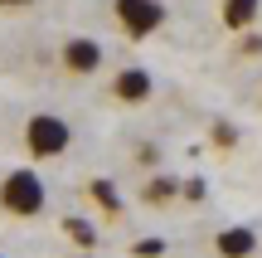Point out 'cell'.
<instances>
[{
    "label": "cell",
    "instance_id": "9c48e42d",
    "mask_svg": "<svg viewBox=\"0 0 262 258\" xmlns=\"http://www.w3.org/2000/svg\"><path fill=\"white\" fill-rule=\"evenodd\" d=\"M93 200L102 205L107 214H122V195H117V185H112V181H93Z\"/></svg>",
    "mask_w": 262,
    "mask_h": 258
},
{
    "label": "cell",
    "instance_id": "52a82bcc",
    "mask_svg": "<svg viewBox=\"0 0 262 258\" xmlns=\"http://www.w3.org/2000/svg\"><path fill=\"white\" fill-rule=\"evenodd\" d=\"M257 10H262V0H224V25L228 29H248L257 19Z\"/></svg>",
    "mask_w": 262,
    "mask_h": 258
},
{
    "label": "cell",
    "instance_id": "8992f818",
    "mask_svg": "<svg viewBox=\"0 0 262 258\" xmlns=\"http://www.w3.org/2000/svg\"><path fill=\"white\" fill-rule=\"evenodd\" d=\"M253 253H257V234L248 224H233L219 234V258H253Z\"/></svg>",
    "mask_w": 262,
    "mask_h": 258
},
{
    "label": "cell",
    "instance_id": "277c9868",
    "mask_svg": "<svg viewBox=\"0 0 262 258\" xmlns=\"http://www.w3.org/2000/svg\"><path fill=\"white\" fill-rule=\"evenodd\" d=\"M63 64L73 68V73H97L102 44H97V39H68V44H63Z\"/></svg>",
    "mask_w": 262,
    "mask_h": 258
},
{
    "label": "cell",
    "instance_id": "ba28073f",
    "mask_svg": "<svg viewBox=\"0 0 262 258\" xmlns=\"http://www.w3.org/2000/svg\"><path fill=\"white\" fill-rule=\"evenodd\" d=\"M63 234L78 244V249H93V244H97V229L88 220H78V214H68V220H63Z\"/></svg>",
    "mask_w": 262,
    "mask_h": 258
},
{
    "label": "cell",
    "instance_id": "7c38bea8",
    "mask_svg": "<svg viewBox=\"0 0 262 258\" xmlns=\"http://www.w3.org/2000/svg\"><path fill=\"white\" fill-rule=\"evenodd\" d=\"M214 136H219L224 146H233V136H238V132H233V127H224V122H219V127H214Z\"/></svg>",
    "mask_w": 262,
    "mask_h": 258
},
{
    "label": "cell",
    "instance_id": "5bb4252c",
    "mask_svg": "<svg viewBox=\"0 0 262 258\" xmlns=\"http://www.w3.org/2000/svg\"><path fill=\"white\" fill-rule=\"evenodd\" d=\"M0 258H5V253H0Z\"/></svg>",
    "mask_w": 262,
    "mask_h": 258
},
{
    "label": "cell",
    "instance_id": "6da1fadb",
    "mask_svg": "<svg viewBox=\"0 0 262 258\" xmlns=\"http://www.w3.org/2000/svg\"><path fill=\"white\" fill-rule=\"evenodd\" d=\"M44 181H39L34 171H10L5 181H0V205H5L10 214H19V220H29V214L44 210Z\"/></svg>",
    "mask_w": 262,
    "mask_h": 258
},
{
    "label": "cell",
    "instance_id": "4fadbf2b",
    "mask_svg": "<svg viewBox=\"0 0 262 258\" xmlns=\"http://www.w3.org/2000/svg\"><path fill=\"white\" fill-rule=\"evenodd\" d=\"M0 5H34V0H0Z\"/></svg>",
    "mask_w": 262,
    "mask_h": 258
},
{
    "label": "cell",
    "instance_id": "7a4b0ae2",
    "mask_svg": "<svg viewBox=\"0 0 262 258\" xmlns=\"http://www.w3.org/2000/svg\"><path fill=\"white\" fill-rule=\"evenodd\" d=\"M68 142H73V127H68L63 117L39 112V117H29V122H25V146H29V156H58V151H68Z\"/></svg>",
    "mask_w": 262,
    "mask_h": 258
},
{
    "label": "cell",
    "instance_id": "5b68a950",
    "mask_svg": "<svg viewBox=\"0 0 262 258\" xmlns=\"http://www.w3.org/2000/svg\"><path fill=\"white\" fill-rule=\"evenodd\" d=\"M112 93H117V103H146L150 97V73L146 68H122L117 83H112Z\"/></svg>",
    "mask_w": 262,
    "mask_h": 258
},
{
    "label": "cell",
    "instance_id": "8fae6325",
    "mask_svg": "<svg viewBox=\"0 0 262 258\" xmlns=\"http://www.w3.org/2000/svg\"><path fill=\"white\" fill-rule=\"evenodd\" d=\"M156 253H165V239H141L136 244V258H156Z\"/></svg>",
    "mask_w": 262,
    "mask_h": 258
},
{
    "label": "cell",
    "instance_id": "30bf717a",
    "mask_svg": "<svg viewBox=\"0 0 262 258\" xmlns=\"http://www.w3.org/2000/svg\"><path fill=\"white\" fill-rule=\"evenodd\" d=\"M170 195H175V181H170V175H156V181L146 185V200H150V205H160V200H170Z\"/></svg>",
    "mask_w": 262,
    "mask_h": 258
},
{
    "label": "cell",
    "instance_id": "3957f363",
    "mask_svg": "<svg viewBox=\"0 0 262 258\" xmlns=\"http://www.w3.org/2000/svg\"><path fill=\"white\" fill-rule=\"evenodd\" d=\"M117 25L126 29L131 39H146V34H156L160 25H165V5L160 0H117Z\"/></svg>",
    "mask_w": 262,
    "mask_h": 258
}]
</instances>
